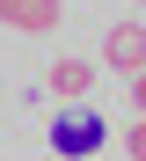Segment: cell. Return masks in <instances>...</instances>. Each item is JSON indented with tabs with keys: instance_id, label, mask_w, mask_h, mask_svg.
I'll return each instance as SVG.
<instances>
[{
	"instance_id": "cell-2",
	"label": "cell",
	"mask_w": 146,
	"mask_h": 161,
	"mask_svg": "<svg viewBox=\"0 0 146 161\" xmlns=\"http://www.w3.org/2000/svg\"><path fill=\"white\" fill-rule=\"evenodd\" d=\"M102 59H110V66L139 88V73H146V30H139V22H117V30L102 37Z\"/></svg>"
},
{
	"instance_id": "cell-3",
	"label": "cell",
	"mask_w": 146,
	"mask_h": 161,
	"mask_svg": "<svg viewBox=\"0 0 146 161\" xmlns=\"http://www.w3.org/2000/svg\"><path fill=\"white\" fill-rule=\"evenodd\" d=\"M0 22L29 37H58V0H0Z\"/></svg>"
},
{
	"instance_id": "cell-1",
	"label": "cell",
	"mask_w": 146,
	"mask_h": 161,
	"mask_svg": "<svg viewBox=\"0 0 146 161\" xmlns=\"http://www.w3.org/2000/svg\"><path fill=\"white\" fill-rule=\"evenodd\" d=\"M102 139H110V125L88 110V103H66V110L51 117V154H58V161H88V154H102Z\"/></svg>"
},
{
	"instance_id": "cell-4",
	"label": "cell",
	"mask_w": 146,
	"mask_h": 161,
	"mask_svg": "<svg viewBox=\"0 0 146 161\" xmlns=\"http://www.w3.org/2000/svg\"><path fill=\"white\" fill-rule=\"evenodd\" d=\"M44 80H51V95H58V103H80V95H88V80H95V66H88V59H51Z\"/></svg>"
}]
</instances>
